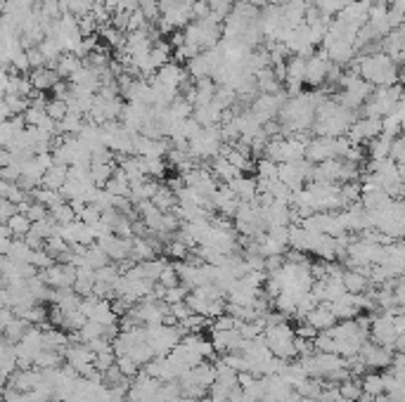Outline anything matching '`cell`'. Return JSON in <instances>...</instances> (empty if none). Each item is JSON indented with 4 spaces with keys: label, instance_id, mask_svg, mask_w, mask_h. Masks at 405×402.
Instances as JSON below:
<instances>
[{
    "label": "cell",
    "instance_id": "6da1fadb",
    "mask_svg": "<svg viewBox=\"0 0 405 402\" xmlns=\"http://www.w3.org/2000/svg\"><path fill=\"white\" fill-rule=\"evenodd\" d=\"M221 147H223V137H221L218 126L201 128V131L188 142V152L195 161H209L213 157H218Z\"/></svg>",
    "mask_w": 405,
    "mask_h": 402
},
{
    "label": "cell",
    "instance_id": "3957f363",
    "mask_svg": "<svg viewBox=\"0 0 405 402\" xmlns=\"http://www.w3.org/2000/svg\"><path fill=\"white\" fill-rule=\"evenodd\" d=\"M303 159H306L308 164H322V161L337 159V137L316 135L313 140L306 142Z\"/></svg>",
    "mask_w": 405,
    "mask_h": 402
},
{
    "label": "cell",
    "instance_id": "ffe728a7",
    "mask_svg": "<svg viewBox=\"0 0 405 402\" xmlns=\"http://www.w3.org/2000/svg\"><path fill=\"white\" fill-rule=\"evenodd\" d=\"M50 221L55 225H69V223L76 221V213H74L72 203L62 201V203H57L55 208H50Z\"/></svg>",
    "mask_w": 405,
    "mask_h": 402
},
{
    "label": "cell",
    "instance_id": "ba28073f",
    "mask_svg": "<svg viewBox=\"0 0 405 402\" xmlns=\"http://www.w3.org/2000/svg\"><path fill=\"white\" fill-rule=\"evenodd\" d=\"M29 80H31V88L39 90V93H50L52 85L57 83V80H62L57 76V71L52 67H41V69H31L29 74Z\"/></svg>",
    "mask_w": 405,
    "mask_h": 402
},
{
    "label": "cell",
    "instance_id": "4fadbf2b",
    "mask_svg": "<svg viewBox=\"0 0 405 402\" xmlns=\"http://www.w3.org/2000/svg\"><path fill=\"white\" fill-rule=\"evenodd\" d=\"M391 140L393 137H386V135H377L375 140L367 142V149H365V159L370 161H382V159H388V147H391Z\"/></svg>",
    "mask_w": 405,
    "mask_h": 402
},
{
    "label": "cell",
    "instance_id": "e0dca14e",
    "mask_svg": "<svg viewBox=\"0 0 405 402\" xmlns=\"http://www.w3.org/2000/svg\"><path fill=\"white\" fill-rule=\"evenodd\" d=\"M149 201H152L154 206H157L162 213H168L171 208H173L175 203H178V199H175V192H173V190H168V187L164 185V182H162V185H159V190L154 192V197H152V199H149Z\"/></svg>",
    "mask_w": 405,
    "mask_h": 402
},
{
    "label": "cell",
    "instance_id": "d6986e66",
    "mask_svg": "<svg viewBox=\"0 0 405 402\" xmlns=\"http://www.w3.org/2000/svg\"><path fill=\"white\" fill-rule=\"evenodd\" d=\"M5 225H8L10 234H12V237H17V239H21L31 230V221L24 216V213H17V211H14L12 216L5 221Z\"/></svg>",
    "mask_w": 405,
    "mask_h": 402
},
{
    "label": "cell",
    "instance_id": "44dd1931",
    "mask_svg": "<svg viewBox=\"0 0 405 402\" xmlns=\"http://www.w3.org/2000/svg\"><path fill=\"white\" fill-rule=\"evenodd\" d=\"M166 109H168V114L173 116V119H190V116H192V104L183 98V95H178V98L171 102Z\"/></svg>",
    "mask_w": 405,
    "mask_h": 402
},
{
    "label": "cell",
    "instance_id": "d6a6232c",
    "mask_svg": "<svg viewBox=\"0 0 405 402\" xmlns=\"http://www.w3.org/2000/svg\"><path fill=\"white\" fill-rule=\"evenodd\" d=\"M341 402H358V400H341Z\"/></svg>",
    "mask_w": 405,
    "mask_h": 402
},
{
    "label": "cell",
    "instance_id": "277c9868",
    "mask_svg": "<svg viewBox=\"0 0 405 402\" xmlns=\"http://www.w3.org/2000/svg\"><path fill=\"white\" fill-rule=\"evenodd\" d=\"M391 357H393L391 348L377 346V343H372V341H365L358 350V360L365 364V369H388Z\"/></svg>",
    "mask_w": 405,
    "mask_h": 402
},
{
    "label": "cell",
    "instance_id": "d4e9b609",
    "mask_svg": "<svg viewBox=\"0 0 405 402\" xmlns=\"http://www.w3.org/2000/svg\"><path fill=\"white\" fill-rule=\"evenodd\" d=\"M76 24H78V34H81V38L85 36H93L98 34V24H95L93 14H81V17H76Z\"/></svg>",
    "mask_w": 405,
    "mask_h": 402
},
{
    "label": "cell",
    "instance_id": "8992f818",
    "mask_svg": "<svg viewBox=\"0 0 405 402\" xmlns=\"http://www.w3.org/2000/svg\"><path fill=\"white\" fill-rule=\"evenodd\" d=\"M154 78L159 80L162 85H166V88L175 90L178 93L180 83H183L185 78H188V71H185L183 64H175V62H166L164 67L157 69V74H154Z\"/></svg>",
    "mask_w": 405,
    "mask_h": 402
},
{
    "label": "cell",
    "instance_id": "cb8c5ba5",
    "mask_svg": "<svg viewBox=\"0 0 405 402\" xmlns=\"http://www.w3.org/2000/svg\"><path fill=\"white\" fill-rule=\"evenodd\" d=\"M388 159H391L393 164H398V166L405 164V142H403L401 135L391 140V147H388Z\"/></svg>",
    "mask_w": 405,
    "mask_h": 402
},
{
    "label": "cell",
    "instance_id": "5b68a950",
    "mask_svg": "<svg viewBox=\"0 0 405 402\" xmlns=\"http://www.w3.org/2000/svg\"><path fill=\"white\" fill-rule=\"evenodd\" d=\"M329 62L325 50L313 52L311 57H306V69H303V85H311V88H320L325 85V78H327V69Z\"/></svg>",
    "mask_w": 405,
    "mask_h": 402
},
{
    "label": "cell",
    "instance_id": "f546056e",
    "mask_svg": "<svg viewBox=\"0 0 405 402\" xmlns=\"http://www.w3.org/2000/svg\"><path fill=\"white\" fill-rule=\"evenodd\" d=\"M8 164H12V152L8 147H0V168H5Z\"/></svg>",
    "mask_w": 405,
    "mask_h": 402
},
{
    "label": "cell",
    "instance_id": "603a6c76",
    "mask_svg": "<svg viewBox=\"0 0 405 402\" xmlns=\"http://www.w3.org/2000/svg\"><path fill=\"white\" fill-rule=\"evenodd\" d=\"M45 114L50 116L55 123H60L64 116H67V102L64 100H57V98H50L45 104Z\"/></svg>",
    "mask_w": 405,
    "mask_h": 402
},
{
    "label": "cell",
    "instance_id": "9a60e30c",
    "mask_svg": "<svg viewBox=\"0 0 405 402\" xmlns=\"http://www.w3.org/2000/svg\"><path fill=\"white\" fill-rule=\"evenodd\" d=\"M81 64H83V62L78 60L76 55H72V52H64V55H60V60L52 64V69H55L57 76H60L62 80H67L74 71H76L78 67H81Z\"/></svg>",
    "mask_w": 405,
    "mask_h": 402
},
{
    "label": "cell",
    "instance_id": "ac0fdd59",
    "mask_svg": "<svg viewBox=\"0 0 405 402\" xmlns=\"http://www.w3.org/2000/svg\"><path fill=\"white\" fill-rule=\"evenodd\" d=\"M254 170H256V180L259 182H273L277 180V164L265 157H261L259 161L254 164Z\"/></svg>",
    "mask_w": 405,
    "mask_h": 402
},
{
    "label": "cell",
    "instance_id": "30bf717a",
    "mask_svg": "<svg viewBox=\"0 0 405 402\" xmlns=\"http://www.w3.org/2000/svg\"><path fill=\"white\" fill-rule=\"evenodd\" d=\"M341 284H344L346 293H355V296H360V293H367V287H370V280H367V275H362L358 270H346L341 272Z\"/></svg>",
    "mask_w": 405,
    "mask_h": 402
},
{
    "label": "cell",
    "instance_id": "1f68e13d",
    "mask_svg": "<svg viewBox=\"0 0 405 402\" xmlns=\"http://www.w3.org/2000/svg\"><path fill=\"white\" fill-rule=\"evenodd\" d=\"M45 3H55V0H36V5H45Z\"/></svg>",
    "mask_w": 405,
    "mask_h": 402
},
{
    "label": "cell",
    "instance_id": "5bb4252c",
    "mask_svg": "<svg viewBox=\"0 0 405 402\" xmlns=\"http://www.w3.org/2000/svg\"><path fill=\"white\" fill-rule=\"evenodd\" d=\"M171 55H173V47L168 45V41L159 38L157 43L152 45V50H149V64L154 67V71H157L159 67H164L166 62H171Z\"/></svg>",
    "mask_w": 405,
    "mask_h": 402
},
{
    "label": "cell",
    "instance_id": "484cf974",
    "mask_svg": "<svg viewBox=\"0 0 405 402\" xmlns=\"http://www.w3.org/2000/svg\"><path fill=\"white\" fill-rule=\"evenodd\" d=\"M24 216L29 218L31 223H39V221H45L47 216H50V211H47L43 203H39V201H31L29 203V208L24 211Z\"/></svg>",
    "mask_w": 405,
    "mask_h": 402
},
{
    "label": "cell",
    "instance_id": "f1b7e54d",
    "mask_svg": "<svg viewBox=\"0 0 405 402\" xmlns=\"http://www.w3.org/2000/svg\"><path fill=\"white\" fill-rule=\"evenodd\" d=\"M26 57H29V67H31V69L47 67V64H45V57H43V52L39 50V45H36V47H29V50H26Z\"/></svg>",
    "mask_w": 405,
    "mask_h": 402
},
{
    "label": "cell",
    "instance_id": "836d02e7",
    "mask_svg": "<svg viewBox=\"0 0 405 402\" xmlns=\"http://www.w3.org/2000/svg\"><path fill=\"white\" fill-rule=\"evenodd\" d=\"M386 3H388V0H386Z\"/></svg>",
    "mask_w": 405,
    "mask_h": 402
},
{
    "label": "cell",
    "instance_id": "7a4b0ae2",
    "mask_svg": "<svg viewBox=\"0 0 405 402\" xmlns=\"http://www.w3.org/2000/svg\"><path fill=\"white\" fill-rule=\"evenodd\" d=\"M311 168L313 164H308L306 159L289 161V164H277V180L285 182L289 190H301L311 180Z\"/></svg>",
    "mask_w": 405,
    "mask_h": 402
},
{
    "label": "cell",
    "instance_id": "7402d4cb",
    "mask_svg": "<svg viewBox=\"0 0 405 402\" xmlns=\"http://www.w3.org/2000/svg\"><path fill=\"white\" fill-rule=\"evenodd\" d=\"M166 159L164 157H149L145 159V170H147V178H154V180H162L164 173H166Z\"/></svg>",
    "mask_w": 405,
    "mask_h": 402
},
{
    "label": "cell",
    "instance_id": "83f0119b",
    "mask_svg": "<svg viewBox=\"0 0 405 402\" xmlns=\"http://www.w3.org/2000/svg\"><path fill=\"white\" fill-rule=\"evenodd\" d=\"M19 175H21V168L14 164V161L5 166V168H0V180H3V182H17Z\"/></svg>",
    "mask_w": 405,
    "mask_h": 402
},
{
    "label": "cell",
    "instance_id": "4dcf8cb0",
    "mask_svg": "<svg viewBox=\"0 0 405 402\" xmlns=\"http://www.w3.org/2000/svg\"><path fill=\"white\" fill-rule=\"evenodd\" d=\"M289 0H265V5H275V8H282V5H287Z\"/></svg>",
    "mask_w": 405,
    "mask_h": 402
},
{
    "label": "cell",
    "instance_id": "7c38bea8",
    "mask_svg": "<svg viewBox=\"0 0 405 402\" xmlns=\"http://www.w3.org/2000/svg\"><path fill=\"white\" fill-rule=\"evenodd\" d=\"M102 190L109 192L111 197H128V192H131V182H128L126 173L116 166V170L111 173V178L105 182Z\"/></svg>",
    "mask_w": 405,
    "mask_h": 402
},
{
    "label": "cell",
    "instance_id": "52a82bcc",
    "mask_svg": "<svg viewBox=\"0 0 405 402\" xmlns=\"http://www.w3.org/2000/svg\"><path fill=\"white\" fill-rule=\"evenodd\" d=\"M308 326H313L316 331H327L329 326L337 324V317L332 315V310H329L327 303H318L313 310H308V315L303 317Z\"/></svg>",
    "mask_w": 405,
    "mask_h": 402
},
{
    "label": "cell",
    "instance_id": "9c48e42d",
    "mask_svg": "<svg viewBox=\"0 0 405 402\" xmlns=\"http://www.w3.org/2000/svg\"><path fill=\"white\" fill-rule=\"evenodd\" d=\"M230 192L237 197V201H254L256 194H259V185H256V178H247V175H239L232 182H228Z\"/></svg>",
    "mask_w": 405,
    "mask_h": 402
},
{
    "label": "cell",
    "instance_id": "8fae6325",
    "mask_svg": "<svg viewBox=\"0 0 405 402\" xmlns=\"http://www.w3.org/2000/svg\"><path fill=\"white\" fill-rule=\"evenodd\" d=\"M64 182H67V166L52 164L50 168L43 173L39 187H45V190H57V192H60V187L64 185Z\"/></svg>",
    "mask_w": 405,
    "mask_h": 402
},
{
    "label": "cell",
    "instance_id": "4316f807",
    "mask_svg": "<svg viewBox=\"0 0 405 402\" xmlns=\"http://www.w3.org/2000/svg\"><path fill=\"white\" fill-rule=\"evenodd\" d=\"M100 218H102V213H100L93 203H85V206L81 208V213L76 216V221H81L85 225H95V223H100Z\"/></svg>",
    "mask_w": 405,
    "mask_h": 402
},
{
    "label": "cell",
    "instance_id": "2e32d148",
    "mask_svg": "<svg viewBox=\"0 0 405 402\" xmlns=\"http://www.w3.org/2000/svg\"><path fill=\"white\" fill-rule=\"evenodd\" d=\"M85 116L74 114V111H67V116L57 123V135H78V131L83 128Z\"/></svg>",
    "mask_w": 405,
    "mask_h": 402
}]
</instances>
